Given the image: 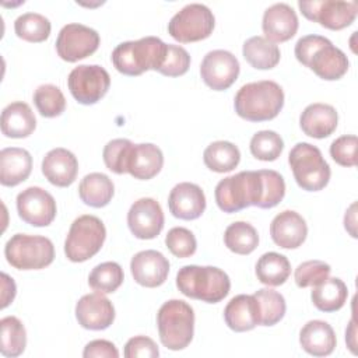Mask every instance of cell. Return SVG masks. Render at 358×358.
<instances>
[{
  "instance_id": "cell-1",
  "label": "cell",
  "mask_w": 358,
  "mask_h": 358,
  "mask_svg": "<svg viewBox=\"0 0 358 358\" xmlns=\"http://www.w3.org/2000/svg\"><path fill=\"white\" fill-rule=\"evenodd\" d=\"M234 106L238 116L248 122L271 120L284 106V91L271 80L248 83L236 92Z\"/></svg>"
},
{
  "instance_id": "cell-2",
  "label": "cell",
  "mask_w": 358,
  "mask_h": 358,
  "mask_svg": "<svg viewBox=\"0 0 358 358\" xmlns=\"http://www.w3.org/2000/svg\"><path fill=\"white\" fill-rule=\"evenodd\" d=\"M166 49L168 43L157 36L122 42L112 52V63L124 76L134 77L148 70L158 71L165 60Z\"/></svg>"
},
{
  "instance_id": "cell-3",
  "label": "cell",
  "mask_w": 358,
  "mask_h": 358,
  "mask_svg": "<svg viewBox=\"0 0 358 358\" xmlns=\"http://www.w3.org/2000/svg\"><path fill=\"white\" fill-rule=\"evenodd\" d=\"M176 287L187 298L217 303L229 294L231 280L218 267L189 264L178 271Z\"/></svg>"
},
{
  "instance_id": "cell-4",
  "label": "cell",
  "mask_w": 358,
  "mask_h": 358,
  "mask_svg": "<svg viewBox=\"0 0 358 358\" xmlns=\"http://www.w3.org/2000/svg\"><path fill=\"white\" fill-rule=\"evenodd\" d=\"M157 326L164 347L172 351L183 350L194 334L193 308L182 299H169L158 309Z\"/></svg>"
},
{
  "instance_id": "cell-5",
  "label": "cell",
  "mask_w": 358,
  "mask_h": 358,
  "mask_svg": "<svg viewBox=\"0 0 358 358\" xmlns=\"http://www.w3.org/2000/svg\"><path fill=\"white\" fill-rule=\"evenodd\" d=\"M262 183L259 171H242L221 179L214 190L218 208L224 213H238L256 206L260 200Z\"/></svg>"
},
{
  "instance_id": "cell-6",
  "label": "cell",
  "mask_w": 358,
  "mask_h": 358,
  "mask_svg": "<svg viewBox=\"0 0 358 358\" xmlns=\"http://www.w3.org/2000/svg\"><path fill=\"white\" fill-rule=\"evenodd\" d=\"M288 164L295 182L302 190L319 192L330 180V166L324 161L320 150L309 143L295 144L288 154Z\"/></svg>"
},
{
  "instance_id": "cell-7",
  "label": "cell",
  "mask_w": 358,
  "mask_h": 358,
  "mask_svg": "<svg viewBox=\"0 0 358 358\" xmlns=\"http://www.w3.org/2000/svg\"><path fill=\"white\" fill-rule=\"evenodd\" d=\"M4 256L17 270H41L52 264L55 246L46 236L15 234L7 241Z\"/></svg>"
},
{
  "instance_id": "cell-8",
  "label": "cell",
  "mask_w": 358,
  "mask_h": 358,
  "mask_svg": "<svg viewBox=\"0 0 358 358\" xmlns=\"http://www.w3.org/2000/svg\"><path fill=\"white\" fill-rule=\"evenodd\" d=\"M106 238L103 222L90 214L80 215L70 225L64 241L66 257L73 263H83L95 256Z\"/></svg>"
},
{
  "instance_id": "cell-9",
  "label": "cell",
  "mask_w": 358,
  "mask_h": 358,
  "mask_svg": "<svg viewBox=\"0 0 358 358\" xmlns=\"http://www.w3.org/2000/svg\"><path fill=\"white\" fill-rule=\"evenodd\" d=\"M215 18L213 11L200 3H190L178 11L168 24V34L180 43L197 42L213 34Z\"/></svg>"
},
{
  "instance_id": "cell-10",
  "label": "cell",
  "mask_w": 358,
  "mask_h": 358,
  "mask_svg": "<svg viewBox=\"0 0 358 358\" xmlns=\"http://www.w3.org/2000/svg\"><path fill=\"white\" fill-rule=\"evenodd\" d=\"M67 85L78 103L94 105L106 95L110 87V77L102 66L80 64L70 71Z\"/></svg>"
},
{
  "instance_id": "cell-11",
  "label": "cell",
  "mask_w": 358,
  "mask_h": 358,
  "mask_svg": "<svg viewBox=\"0 0 358 358\" xmlns=\"http://www.w3.org/2000/svg\"><path fill=\"white\" fill-rule=\"evenodd\" d=\"M301 13L310 21L319 22L322 27L340 31L350 27L358 13L355 1L341 0H313V1H298Z\"/></svg>"
},
{
  "instance_id": "cell-12",
  "label": "cell",
  "mask_w": 358,
  "mask_h": 358,
  "mask_svg": "<svg viewBox=\"0 0 358 358\" xmlns=\"http://www.w3.org/2000/svg\"><path fill=\"white\" fill-rule=\"evenodd\" d=\"M99 34L83 24L64 25L56 39V50L60 59L69 63L91 56L99 46Z\"/></svg>"
},
{
  "instance_id": "cell-13",
  "label": "cell",
  "mask_w": 358,
  "mask_h": 358,
  "mask_svg": "<svg viewBox=\"0 0 358 358\" xmlns=\"http://www.w3.org/2000/svg\"><path fill=\"white\" fill-rule=\"evenodd\" d=\"M20 218L32 227H48L56 217L57 207L53 196L39 186H29L17 196Z\"/></svg>"
},
{
  "instance_id": "cell-14",
  "label": "cell",
  "mask_w": 358,
  "mask_h": 358,
  "mask_svg": "<svg viewBox=\"0 0 358 358\" xmlns=\"http://www.w3.org/2000/svg\"><path fill=\"white\" fill-rule=\"evenodd\" d=\"M239 70L238 59L224 49L208 52L200 64V76L204 84L214 91L228 90L236 81Z\"/></svg>"
},
{
  "instance_id": "cell-15",
  "label": "cell",
  "mask_w": 358,
  "mask_h": 358,
  "mask_svg": "<svg viewBox=\"0 0 358 358\" xmlns=\"http://www.w3.org/2000/svg\"><path fill=\"white\" fill-rule=\"evenodd\" d=\"M164 211L159 203L151 197L136 200L127 213L130 232L138 239H154L164 228Z\"/></svg>"
},
{
  "instance_id": "cell-16",
  "label": "cell",
  "mask_w": 358,
  "mask_h": 358,
  "mask_svg": "<svg viewBox=\"0 0 358 358\" xmlns=\"http://www.w3.org/2000/svg\"><path fill=\"white\" fill-rule=\"evenodd\" d=\"M76 319L87 330H105L115 320V308L103 294H87L76 303Z\"/></svg>"
},
{
  "instance_id": "cell-17",
  "label": "cell",
  "mask_w": 358,
  "mask_h": 358,
  "mask_svg": "<svg viewBox=\"0 0 358 358\" xmlns=\"http://www.w3.org/2000/svg\"><path fill=\"white\" fill-rule=\"evenodd\" d=\"M130 271L137 284L147 288H155L166 281L169 262L158 250H141L131 257Z\"/></svg>"
},
{
  "instance_id": "cell-18",
  "label": "cell",
  "mask_w": 358,
  "mask_h": 358,
  "mask_svg": "<svg viewBox=\"0 0 358 358\" xmlns=\"http://www.w3.org/2000/svg\"><path fill=\"white\" fill-rule=\"evenodd\" d=\"M168 207L171 214L179 220H196L206 210L204 192L196 183H178L169 192Z\"/></svg>"
},
{
  "instance_id": "cell-19",
  "label": "cell",
  "mask_w": 358,
  "mask_h": 358,
  "mask_svg": "<svg viewBox=\"0 0 358 358\" xmlns=\"http://www.w3.org/2000/svg\"><path fill=\"white\" fill-rule=\"evenodd\" d=\"M299 22L294 8L287 3H275L266 8L262 21L264 38L275 42L289 41L298 31Z\"/></svg>"
},
{
  "instance_id": "cell-20",
  "label": "cell",
  "mask_w": 358,
  "mask_h": 358,
  "mask_svg": "<svg viewBox=\"0 0 358 358\" xmlns=\"http://www.w3.org/2000/svg\"><path fill=\"white\" fill-rule=\"evenodd\" d=\"M273 242L282 249L299 248L308 235V225L302 215L292 210H284L277 214L270 224Z\"/></svg>"
},
{
  "instance_id": "cell-21",
  "label": "cell",
  "mask_w": 358,
  "mask_h": 358,
  "mask_svg": "<svg viewBox=\"0 0 358 358\" xmlns=\"http://www.w3.org/2000/svg\"><path fill=\"white\" fill-rule=\"evenodd\" d=\"M41 168L49 183L57 187H67L77 178L78 161L71 151L57 147L43 157Z\"/></svg>"
},
{
  "instance_id": "cell-22",
  "label": "cell",
  "mask_w": 358,
  "mask_h": 358,
  "mask_svg": "<svg viewBox=\"0 0 358 358\" xmlns=\"http://www.w3.org/2000/svg\"><path fill=\"white\" fill-rule=\"evenodd\" d=\"M337 110L329 103H310L299 116L302 131L313 138H326L337 129Z\"/></svg>"
},
{
  "instance_id": "cell-23",
  "label": "cell",
  "mask_w": 358,
  "mask_h": 358,
  "mask_svg": "<svg viewBox=\"0 0 358 358\" xmlns=\"http://www.w3.org/2000/svg\"><path fill=\"white\" fill-rule=\"evenodd\" d=\"M227 326L238 333L249 331L260 324L259 303L253 295L241 294L234 296L224 309Z\"/></svg>"
},
{
  "instance_id": "cell-24",
  "label": "cell",
  "mask_w": 358,
  "mask_h": 358,
  "mask_svg": "<svg viewBox=\"0 0 358 358\" xmlns=\"http://www.w3.org/2000/svg\"><path fill=\"white\" fill-rule=\"evenodd\" d=\"M350 62L345 53L331 42L319 48L308 62V66L319 78L326 81L340 80L348 70Z\"/></svg>"
},
{
  "instance_id": "cell-25",
  "label": "cell",
  "mask_w": 358,
  "mask_h": 358,
  "mask_svg": "<svg viewBox=\"0 0 358 358\" xmlns=\"http://www.w3.org/2000/svg\"><path fill=\"white\" fill-rule=\"evenodd\" d=\"M32 171V157L25 148L7 147L0 151V183L14 187L27 180Z\"/></svg>"
},
{
  "instance_id": "cell-26",
  "label": "cell",
  "mask_w": 358,
  "mask_h": 358,
  "mask_svg": "<svg viewBox=\"0 0 358 358\" xmlns=\"http://www.w3.org/2000/svg\"><path fill=\"white\" fill-rule=\"evenodd\" d=\"M299 343L303 351L313 357L330 355L337 344L333 327L324 320H309L299 331Z\"/></svg>"
},
{
  "instance_id": "cell-27",
  "label": "cell",
  "mask_w": 358,
  "mask_h": 358,
  "mask_svg": "<svg viewBox=\"0 0 358 358\" xmlns=\"http://www.w3.org/2000/svg\"><path fill=\"white\" fill-rule=\"evenodd\" d=\"M164 165V154L159 147L151 143L134 144L129 158L127 173L134 179L148 180L154 178Z\"/></svg>"
},
{
  "instance_id": "cell-28",
  "label": "cell",
  "mask_w": 358,
  "mask_h": 358,
  "mask_svg": "<svg viewBox=\"0 0 358 358\" xmlns=\"http://www.w3.org/2000/svg\"><path fill=\"white\" fill-rule=\"evenodd\" d=\"M1 133L10 138H25L36 127V117L31 106L22 101L8 103L1 112Z\"/></svg>"
},
{
  "instance_id": "cell-29",
  "label": "cell",
  "mask_w": 358,
  "mask_h": 358,
  "mask_svg": "<svg viewBox=\"0 0 358 358\" xmlns=\"http://www.w3.org/2000/svg\"><path fill=\"white\" fill-rule=\"evenodd\" d=\"M113 194V182L109 179L108 175L101 172H92L85 175L78 185V196L81 201L94 208L108 206Z\"/></svg>"
},
{
  "instance_id": "cell-30",
  "label": "cell",
  "mask_w": 358,
  "mask_h": 358,
  "mask_svg": "<svg viewBox=\"0 0 358 358\" xmlns=\"http://www.w3.org/2000/svg\"><path fill=\"white\" fill-rule=\"evenodd\" d=\"M348 298V289L343 280L327 277L322 282L313 285L310 299L322 312H336L344 306Z\"/></svg>"
},
{
  "instance_id": "cell-31",
  "label": "cell",
  "mask_w": 358,
  "mask_h": 358,
  "mask_svg": "<svg viewBox=\"0 0 358 358\" xmlns=\"http://www.w3.org/2000/svg\"><path fill=\"white\" fill-rule=\"evenodd\" d=\"M245 60L257 70H270L280 62V48L264 36L256 35L245 41L242 46Z\"/></svg>"
},
{
  "instance_id": "cell-32",
  "label": "cell",
  "mask_w": 358,
  "mask_h": 358,
  "mask_svg": "<svg viewBox=\"0 0 358 358\" xmlns=\"http://www.w3.org/2000/svg\"><path fill=\"white\" fill-rule=\"evenodd\" d=\"M255 271L257 280L262 284L268 287H278L288 280L291 274V264L284 255L277 252H267L259 257Z\"/></svg>"
},
{
  "instance_id": "cell-33",
  "label": "cell",
  "mask_w": 358,
  "mask_h": 358,
  "mask_svg": "<svg viewBox=\"0 0 358 358\" xmlns=\"http://www.w3.org/2000/svg\"><path fill=\"white\" fill-rule=\"evenodd\" d=\"M203 161L204 165L213 172H231L241 161V151L234 143L218 140L207 145L203 152Z\"/></svg>"
},
{
  "instance_id": "cell-34",
  "label": "cell",
  "mask_w": 358,
  "mask_h": 358,
  "mask_svg": "<svg viewBox=\"0 0 358 358\" xmlns=\"http://www.w3.org/2000/svg\"><path fill=\"white\" fill-rule=\"evenodd\" d=\"M224 243L236 255H250L259 245V234L253 225L245 221H236L227 227Z\"/></svg>"
},
{
  "instance_id": "cell-35",
  "label": "cell",
  "mask_w": 358,
  "mask_h": 358,
  "mask_svg": "<svg viewBox=\"0 0 358 358\" xmlns=\"http://www.w3.org/2000/svg\"><path fill=\"white\" fill-rule=\"evenodd\" d=\"M0 327H1L0 352L8 358L21 355L27 347V331L22 322L15 316H6L0 320Z\"/></svg>"
},
{
  "instance_id": "cell-36",
  "label": "cell",
  "mask_w": 358,
  "mask_h": 358,
  "mask_svg": "<svg viewBox=\"0 0 358 358\" xmlns=\"http://www.w3.org/2000/svg\"><path fill=\"white\" fill-rule=\"evenodd\" d=\"M15 35L27 42H43L49 38L52 31L50 21L38 13H25L14 21Z\"/></svg>"
},
{
  "instance_id": "cell-37",
  "label": "cell",
  "mask_w": 358,
  "mask_h": 358,
  "mask_svg": "<svg viewBox=\"0 0 358 358\" xmlns=\"http://www.w3.org/2000/svg\"><path fill=\"white\" fill-rule=\"evenodd\" d=\"M123 268L116 262H105L92 268L88 275L90 287L101 294L115 292L123 282Z\"/></svg>"
},
{
  "instance_id": "cell-38",
  "label": "cell",
  "mask_w": 358,
  "mask_h": 358,
  "mask_svg": "<svg viewBox=\"0 0 358 358\" xmlns=\"http://www.w3.org/2000/svg\"><path fill=\"white\" fill-rule=\"evenodd\" d=\"M253 296L259 303L260 326H274L284 317L287 303L280 292L270 288H262L257 289Z\"/></svg>"
},
{
  "instance_id": "cell-39",
  "label": "cell",
  "mask_w": 358,
  "mask_h": 358,
  "mask_svg": "<svg viewBox=\"0 0 358 358\" xmlns=\"http://www.w3.org/2000/svg\"><path fill=\"white\" fill-rule=\"evenodd\" d=\"M34 103L43 117L60 116L66 109V98L53 84L39 85L34 92Z\"/></svg>"
},
{
  "instance_id": "cell-40",
  "label": "cell",
  "mask_w": 358,
  "mask_h": 358,
  "mask_svg": "<svg viewBox=\"0 0 358 358\" xmlns=\"http://www.w3.org/2000/svg\"><path fill=\"white\" fill-rule=\"evenodd\" d=\"M249 148L256 159L275 161L284 150V141L281 136L273 130H260L250 138Z\"/></svg>"
},
{
  "instance_id": "cell-41",
  "label": "cell",
  "mask_w": 358,
  "mask_h": 358,
  "mask_svg": "<svg viewBox=\"0 0 358 358\" xmlns=\"http://www.w3.org/2000/svg\"><path fill=\"white\" fill-rule=\"evenodd\" d=\"M262 192L260 200L257 203L259 208H273L285 196V182L284 178L273 169H259Z\"/></svg>"
},
{
  "instance_id": "cell-42",
  "label": "cell",
  "mask_w": 358,
  "mask_h": 358,
  "mask_svg": "<svg viewBox=\"0 0 358 358\" xmlns=\"http://www.w3.org/2000/svg\"><path fill=\"white\" fill-rule=\"evenodd\" d=\"M133 145L134 144L127 138H115L106 143L102 152L106 168L117 175L127 173V165Z\"/></svg>"
},
{
  "instance_id": "cell-43",
  "label": "cell",
  "mask_w": 358,
  "mask_h": 358,
  "mask_svg": "<svg viewBox=\"0 0 358 358\" xmlns=\"http://www.w3.org/2000/svg\"><path fill=\"white\" fill-rule=\"evenodd\" d=\"M165 245L169 252L179 259L193 256L197 249L196 236L190 229L183 227H175L169 229L165 236Z\"/></svg>"
},
{
  "instance_id": "cell-44",
  "label": "cell",
  "mask_w": 358,
  "mask_h": 358,
  "mask_svg": "<svg viewBox=\"0 0 358 358\" xmlns=\"http://www.w3.org/2000/svg\"><path fill=\"white\" fill-rule=\"evenodd\" d=\"M330 271L331 267L322 260H306L295 268L294 280L299 288H308L326 280Z\"/></svg>"
},
{
  "instance_id": "cell-45",
  "label": "cell",
  "mask_w": 358,
  "mask_h": 358,
  "mask_svg": "<svg viewBox=\"0 0 358 358\" xmlns=\"http://www.w3.org/2000/svg\"><path fill=\"white\" fill-rule=\"evenodd\" d=\"M190 67V55L189 52L179 46L168 43L166 56L162 66L158 69V73L166 77H179L183 76Z\"/></svg>"
},
{
  "instance_id": "cell-46",
  "label": "cell",
  "mask_w": 358,
  "mask_h": 358,
  "mask_svg": "<svg viewBox=\"0 0 358 358\" xmlns=\"http://www.w3.org/2000/svg\"><path fill=\"white\" fill-rule=\"evenodd\" d=\"M357 145L358 140L354 134H345L337 137L330 144L331 158L341 166H355L357 165Z\"/></svg>"
},
{
  "instance_id": "cell-47",
  "label": "cell",
  "mask_w": 358,
  "mask_h": 358,
  "mask_svg": "<svg viewBox=\"0 0 358 358\" xmlns=\"http://www.w3.org/2000/svg\"><path fill=\"white\" fill-rule=\"evenodd\" d=\"M123 354L126 358H155L159 355V350L152 338L136 336L127 340Z\"/></svg>"
},
{
  "instance_id": "cell-48",
  "label": "cell",
  "mask_w": 358,
  "mask_h": 358,
  "mask_svg": "<svg viewBox=\"0 0 358 358\" xmlns=\"http://www.w3.org/2000/svg\"><path fill=\"white\" fill-rule=\"evenodd\" d=\"M330 41L324 36L320 35H305L302 38L298 39V42L295 43V57L299 63H302L303 66H308L309 59L312 57V55L322 46H324L326 43H329Z\"/></svg>"
},
{
  "instance_id": "cell-49",
  "label": "cell",
  "mask_w": 358,
  "mask_h": 358,
  "mask_svg": "<svg viewBox=\"0 0 358 358\" xmlns=\"http://www.w3.org/2000/svg\"><path fill=\"white\" fill-rule=\"evenodd\" d=\"M84 358H117L119 351L112 341L108 340H92L83 351Z\"/></svg>"
},
{
  "instance_id": "cell-50",
  "label": "cell",
  "mask_w": 358,
  "mask_h": 358,
  "mask_svg": "<svg viewBox=\"0 0 358 358\" xmlns=\"http://www.w3.org/2000/svg\"><path fill=\"white\" fill-rule=\"evenodd\" d=\"M1 309H4L14 301L17 292L14 280L6 273H1Z\"/></svg>"
},
{
  "instance_id": "cell-51",
  "label": "cell",
  "mask_w": 358,
  "mask_h": 358,
  "mask_svg": "<svg viewBox=\"0 0 358 358\" xmlns=\"http://www.w3.org/2000/svg\"><path fill=\"white\" fill-rule=\"evenodd\" d=\"M344 228L352 238H357V203H352L345 211Z\"/></svg>"
},
{
  "instance_id": "cell-52",
  "label": "cell",
  "mask_w": 358,
  "mask_h": 358,
  "mask_svg": "<svg viewBox=\"0 0 358 358\" xmlns=\"http://www.w3.org/2000/svg\"><path fill=\"white\" fill-rule=\"evenodd\" d=\"M355 334H357V327H355V322L354 319H351L350 324H348V329L345 330V341H347V345L348 348L351 350L352 354H355V347H357V340H355Z\"/></svg>"
}]
</instances>
